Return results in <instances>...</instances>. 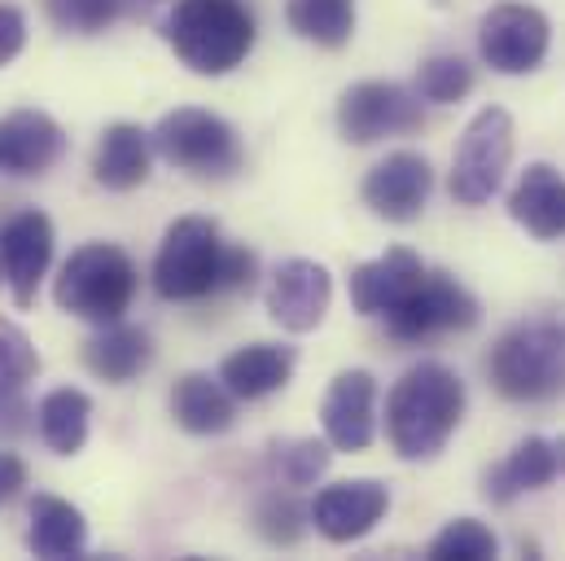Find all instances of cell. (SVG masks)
<instances>
[{
    "mask_svg": "<svg viewBox=\"0 0 565 561\" xmlns=\"http://www.w3.org/2000/svg\"><path fill=\"white\" fill-rule=\"evenodd\" d=\"M465 382L443 360L413 364L386 395V438L399 461H434L465 421Z\"/></svg>",
    "mask_w": 565,
    "mask_h": 561,
    "instance_id": "1",
    "label": "cell"
},
{
    "mask_svg": "<svg viewBox=\"0 0 565 561\" xmlns=\"http://www.w3.org/2000/svg\"><path fill=\"white\" fill-rule=\"evenodd\" d=\"M487 378L509 404H557L565 395V311L509 325L487 356Z\"/></svg>",
    "mask_w": 565,
    "mask_h": 561,
    "instance_id": "2",
    "label": "cell"
},
{
    "mask_svg": "<svg viewBox=\"0 0 565 561\" xmlns=\"http://www.w3.org/2000/svg\"><path fill=\"white\" fill-rule=\"evenodd\" d=\"M255 13L246 0H175L162 18L167 49L193 75H228L255 49Z\"/></svg>",
    "mask_w": 565,
    "mask_h": 561,
    "instance_id": "3",
    "label": "cell"
},
{
    "mask_svg": "<svg viewBox=\"0 0 565 561\" xmlns=\"http://www.w3.org/2000/svg\"><path fill=\"white\" fill-rule=\"evenodd\" d=\"M137 264L124 246L115 242H88L79 246L53 285V298L62 311L88 320V325H115L128 316L132 298H137Z\"/></svg>",
    "mask_w": 565,
    "mask_h": 561,
    "instance_id": "4",
    "label": "cell"
},
{
    "mask_svg": "<svg viewBox=\"0 0 565 561\" xmlns=\"http://www.w3.org/2000/svg\"><path fill=\"white\" fill-rule=\"evenodd\" d=\"M224 251L220 224L206 215H184L162 233L153 255V289L167 303H202L224 294Z\"/></svg>",
    "mask_w": 565,
    "mask_h": 561,
    "instance_id": "5",
    "label": "cell"
},
{
    "mask_svg": "<svg viewBox=\"0 0 565 561\" xmlns=\"http://www.w3.org/2000/svg\"><path fill=\"white\" fill-rule=\"evenodd\" d=\"M149 140L162 162H171L175 171L198 176V180H224L246 158L237 128L228 119H220L215 110H198V106H180V110L162 115Z\"/></svg>",
    "mask_w": 565,
    "mask_h": 561,
    "instance_id": "6",
    "label": "cell"
},
{
    "mask_svg": "<svg viewBox=\"0 0 565 561\" xmlns=\"http://www.w3.org/2000/svg\"><path fill=\"white\" fill-rule=\"evenodd\" d=\"M513 115L504 106H487L469 119V128L460 133V145L451 154V198L460 207H482L500 193L509 162H513V145H518Z\"/></svg>",
    "mask_w": 565,
    "mask_h": 561,
    "instance_id": "7",
    "label": "cell"
},
{
    "mask_svg": "<svg viewBox=\"0 0 565 561\" xmlns=\"http://www.w3.org/2000/svg\"><path fill=\"white\" fill-rule=\"evenodd\" d=\"M482 316L478 298L451 277V273H438V268H425V277L417 280V289L382 320L386 334L395 342H429V338H443V334H465L473 329Z\"/></svg>",
    "mask_w": 565,
    "mask_h": 561,
    "instance_id": "8",
    "label": "cell"
},
{
    "mask_svg": "<svg viewBox=\"0 0 565 561\" xmlns=\"http://www.w3.org/2000/svg\"><path fill=\"white\" fill-rule=\"evenodd\" d=\"M553 44V22L535 4L504 0L478 22V53L495 75H531L544 66Z\"/></svg>",
    "mask_w": 565,
    "mask_h": 561,
    "instance_id": "9",
    "label": "cell"
},
{
    "mask_svg": "<svg viewBox=\"0 0 565 561\" xmlns=\"http://www.w3.org/2000/svg\"><path fill=\"white\" fill-rule=\"evenodd\" d=\"M425 124L417 88L395 80H364L351 84L338 102V133L351 145H377L386 137H408Z\"/></svg>",
    "mask_w": 565,
    "mask_h": 561,
    "instance_id": "10",
    "label": "cell"
},
{
    "mask_svg": "<svg viewBox=\"0 0 565 561\" xmlns=\"http://www.w3.org/2000/svg\"><path fill=\"white\" fill-rule=\"evenodd\" d=\"M429 193H434V167L429 158L417 149H395L386 154L360 184V198L364 207L386 220V224H413L422 220V211L429 207Z\"/></svg>",
    "mask_w": 565,
    "mask_h": 561,
    "instance_id": "11",
    "label": "cell"
},
{
    "mask_svg": "<svg viewBox=\"0 0 565 561\" xmlns=\"http://www.w3.org/2000/svg\"><path fill=\"white\" fill-rule=\"evenodd\" d=\"M391 509V491L377 478H347L329 483L316 491L307 505V522L329 540V544H355L364 540Z\"/></svg>",
    "mask_w": 565,
    "mask_h": 561,
    "instance_id": "12",
    "label": "cell"
},
{
    "mask_svg": "<svg viewBox=\"0 0 565 561\" xmlns=\"http://www.w3.org/2000/svg\"><path fill=\"white\" fill-rule=\"evenodd\" d=\"M320 430L333 452H364L377 438V382L369 369H347L329 382Z\"/></svg>",
    "mask_w": 565,
    "mask_h": 561,
    "instance_id": "13",
    "label": "cell"
},
{
    "mask_svg": "<svg viewBox=\"0 0 565 561\" xmlns=\"http://www.w3.org/2000/svg\"><path fill=\"white\" fill-rule=\"evenodd\" d=\"M53 264V220L44 211H18L0 224V273L18 307L35 303V289Z\"/></svg>",
    "mask_w": 565,
    "mask_h": 561,
    "instance_id": "14",
    "label": "cell"
},
{
    "mask_svg": "<svg viewBox=\"0 0 565 561\" xmlns=\"http://www.w3.org/2000/svg\"><path fill=\"white\" fill-rule=\"evenodd\" d=\"M329 298H333V277L316 260H285V264H277V273L268 277V294H264L268 316L289 334H311L324 320Z\"/></svg>",
    "mask_w": 565,
    "mask_h": 561,
    "instance_id": "15",
    "label": "cell"
},
{
    "mask_svg": "<svg viewBox=\"0 0 565 561\" xmlns=\"http://www.w3.org/2000/svg\"><path fill=\"white\" fill-rule=\"evenodd\" d=\"M565 478V434L562 438H544V434H526L500 465L487 469L482 478V496L491 505H513L526 491H544L548 483Z\"/></svg>",
    "mask_w": 565,
    "mask_h": 561,
    "instance_id": "16",
    "label": "cell"
},
{
    "mask_svg": "<svg viewBox=\"0 0 565 561\" xmlns=\"http://www.w3.org/2000/svg\"><path fill=\"white\" fill-rule=\"evenodd\" d=\"M425 277V264L417 251L408 246H391L386 255L369 260V264H355L351 277H347V294H351V307L369 320H386Z\"/></svg>",
    "mask_w": 565,
    "mask_h": 561,
    "instance_id": "17",
    "label": "cell"
},
{
    "mask_svg": "<svg viewBox=\"0 0 565 561\" xmlns=\"http://www.w3.org/2000/svg\"><path fill=\"white\" fill-rule=\"evenodd\" d=\"M66 154V133L44 110H13L0 119V176H44Z\"/></svg>",
    "mask_w": 565,
    "mask_h": 561,
    "instance_id": "18",
    "label": "cell"
},
{
    "mask_svg": "<svg viewBox=\"0 0 565 561\" xmlns=\"http://www.w3.org/2000/svg\"><path fill=\"white\" fill-rule=\"evenodd\" d=\"M509 220L535 242L565 237V176L553 162H531L509 193Z\"/></svg>",
    "mask_w": 565,
    "mask_h": 561,
    "instance_id": "19",
    "label": "cell"
},
{
    "mask_svg": "<svg viewBox=\"0 0 565 561\" xmlns=\"http://www.w3.org/2000/svg\"><path fill=\"white\" fill-rule=\"evenodd\" d=\"M294 364H298V351L281 347V342H250V347H237L233 356H224L220 364V382L233 391V400H268L289 387L294 378Z\"/></svg>",
    "mask_w": 565,
    "mask_h": 561,
    "instance_id": "20",
    "label": "cell"
},
{
    "mask_svg": "<svg viewBox=\"0 0 565 561\" xmlns=\"http://www.w3.org/2000/svg\"><path fill=\"white\" fill-rule=\"evenodd\" d=\"M171 417H175L180 430H189L198 438L228 434L233 421H237V400H233V391L220 378H211V373H184L171 387Z\"/></svg>",
    "mask_w": 565,
    "mask_h": 561,
    "instance_id": "21",
    "label": "cell"
},
{
    "mask_svg": "<svg viewBox=\"0 0 565 561\" xmlns=\"http://www.w3.org/2000/svg\"><path fill=\"white\" fill-rule=\"evenodd\" d=\"M149 162H153V140L137 124H110L97 154H93V176L102 189L110 193H132L149 180Z\"/></svg>",
    "mask_w": 565,
    "mask_h": 561,
    "instance_id": "22",
    "label": "cell"
},
{
    "mask_svg": "<svg viewBox=\"0 0 565 561\" xmlns=\"http://www.w3.org/2000/svg\"><path fill=\"white\" fill-rule=\"evenodd\" d=\"M84 364H88L93 378H102L110 387H124L153 364V338L137 325H124V320L102 325V334L84 342Z\"/></svg>",
    "mask_w": 565,
    "mask_h": 561,
    "instance_id": "23",
    "label": "cell"
},
{
    "mask_svg": "<svg viewBox=\"0 0 565 561\" xmlns=\"http://www.w3.org/2000/svg\"><path fill=\"white\" fill-rule=\"evenodd\" d=\"M26 549L35 558H84L88 549V522L84 514L62 500V496H35L31 500V527H26Z\"/></svg>",
    "mask_w": 565,
    "mask_h": 561,
    "instance_id": "24",
    "label": "cell"
},
{
    "mask_svg": "<svg viewBox=\"0 0 565 561\" xmlns=\"http://www.w3.org/2000/svg\"><path fill=\"white\" fill-rule=\"evenodd\" d=\"M35 425H40V438L49 443V452L57 456H75L84 443H88V425H93V400L75 387H57L40 400L35 409Z\"/></svg>",
    "mask_w": 565,
    "mask_h": 561,
    "instance_id": "25",
    "label": "cell"
},
{
    "mask_svg": "<svg viewBox=\"0 0 565 561\" xmlns=\"http://www.w3.org/2000/svg\"><path fill=\"white\" fill-rule=\"evenodd\" d=\"M285 22L307 44L342 49L355 35V0H285Z\"/></svg>",
    "mask_w": 565,
    "mask_h": 561,
    "instance_id": "26",
    "label": "cell"
},
{
    "mask_svg": "<svg viewBox=\"0 0 565 561\" xmlns=\"http://www.w3.org/2000/svg\"><path fill=\"white\" fill-rule=\"evenodd\" d=\"M329 461H333L329 438H277V443L268 447V469H273V478H277L281 487H294V491L320 483L324 469H329Z\"/></svg>",
    "mask_w": 565,
    "mask_h": 561,
    "instance_id": "27",
    "label": "cell"
},
{
    "mask_svg": "<svg viewBox=\"0 0 565 561\" xmlns=\"http://www.w3.org/2000/svg\"><path fill=\"white\" fill-rule=\"evenodd\" d=\"M255 531L273 544V549H294L307 531V509L294 496V487H277L268 496H259L255 505Z\"/></svg>",
    "mask_w": 565,
    "mask_h": 561,
    "instance_id": "28",
    "label": "cell"
},
{
    "mask_svg": "<svg viewBox=\"0 0 565 561\" xmlns=\"http://www.w3.org/2000/svg\"><path fill=\"white\" fill-rule=\"evenodd\" d=\"M495 553H500V540H495V531H491L487 522H478V518H456V522H447V527L429 540V549H425L429 561H491Z\"/></svg>",
    "mask_w": 565,
    "mask_h": 561,
    "instance_id": "29",
    "label": "cell"
},
{
    "mask_svg": "<svg viewBox=\"0 0 565 561\" xmlns=\"http://www.w3.org/2000/svg\"><path fill=\"white\" fill-rule=\"evenodd\" d=\"M473 93V66L456 53H438V57H425L422 71H417V97L434 102V106H451V102H465Z\"/></svg>",
    "mask_w": 565,
    "mask_h": 561,
    "instance_id": "30",
    "label": "cell"
},
{
    "mask_svg": "<svg viewBox=\"0 0 565 561\" xmlns=\"http://www.w3.org/2000/svg\"><path fill=\"white\" fill-rule=\"evenodd\" d=\"M49 22L71 35H97L110 31L124 13V0H44Z\"/></svg>",
    "mask_w": 565,
    "mask_h": 561,
    "instance_id": "31",
    "label": "cell"
},
{
    "mask_svg": "<svg viewBox=\"0 0 565 561\" xmlns=\"http://www.w3.org/2000/svg\"><path fill=\"white\" fill-rule=\"evenodd\" d=\"M35 373H40V356L31 338L0 316V382H31Z\"/></svg>",
    "mask_w": 565,
    "mask_h": 561,
    "instance_id": "32",
    "label": "cell"
},
{
    "mask_svg": "<svg viewBox=\"0 0 565 561\" xmlns=\"http://www.w3.org/2000/svg\"><path fill=\"white\" fill-rule=\"evenodd\" d=\"M31 417H35V409L26 404L22 382H0V438L4 443L22 438L31 430Z\"/></svg>",
    "mask_w": 565,
    "mask_h": 561,
    "instance_id": "33",
    "label": "cell"
},
{
    "mask_svg": "<svg viewBox=\"0 0 565 561\" xmlns=\"http://www.w3.org/2000/svg\"><path fill=\"white\" fill-rule=\"evenodd\" d=\"M26 44V18L13 4H0V66H9Z\"/></svg>",
    "mask_w": 565,
    "mask_h": 561,
    "instance_id": "34",
    "label": "cell"
},
{
    "mask_svg": "<svg viewBox=\"0 0 565 561\" xmlns=\"http://www.w3.org/2000/svg\"><path fill=\"white\" fill-rule=\"evenodd\" d=\"M26 487V465L13 452H0V500H13Z\"/></svg>",
    "mask_w": 565,
    "mask_h": 561,
    "instance_id": "35",
    "label": "cell"
},
{
    "mask_svg": "<svg viewBox=\"0 0 565 561\" xmlns=\"http://www.w3.org/2000/svg\"><path fill=\"white\" fill-rule=\"evenodd\" d=\"M0 280H4V273H0Z\"/></svg>",
    "mask_w": 565,
    "mask_h": 561,
    "instance_id": "36",
    "label": "cell"
}]
</instances>
